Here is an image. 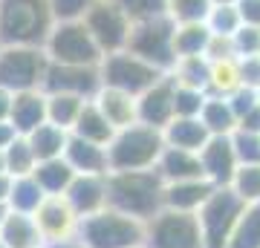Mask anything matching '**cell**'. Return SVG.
I'll list each match as a JSON object with an SVG mask.
<instances>
[{
	"mask_svg": "<svg viewBox=\"0 0 260 248\" xmlns=\"http://www.w3.org/2000/svg\"><path fill=\"white\" fill-rule=\"evenodd\" d=\"M41 237H44V245H52V242H64V239H75L78 237V225H81V217L75 214V208L70 205L64 193H47L41 205L32 214Z\"/></svg>",
	"mask_w": 260,
	"mask_h": 248,
	"instance_id": "7c38bea8",
	"label": "cell"
},
{
	"mask_svg": "<svg viewBox=\"0 0 260 248\" xmlns=\"http://www.w3.org/2000/svg\"><path fill=\"white\" fill-rule=\"evenodd\" d=\"M205 58H208V61H220V58H237L234 38H232V35H217V32H211V38H208V46H205Z\"/></svg>",
	"mask_w": 260,
	"mask_h": 248,
	"instance_id": "7bdbcfd3",
	"label": "cell"
},
{
	"mask_svg": "<svg viewBox=\"0 0 260 248\" xmlns=\"http://www.w3.org/2000/svg\"><path fill=\"white\" fill-rule=\"evenodd\" d=\"M145 231H148V222L104 208L81 220L78 239L87 248H145Z\"/></svg>",
	"mask_w": 260,
	"mask_h": 248,
	"instance_id": "277c9868",
	"label": "cell"
},
{
	"mask_svg": "<svg viewBox=\"0 0 260 248\" xmlns=\"http://www.w3.org/2000/svg\"><path fill=\"white\" fill-rule=\"evenodd\" d=\"M9 121H12V127L18 130V136H29L35 127H41L47 121V92L44 90L15 92Z\"/></svg>",
	"mask_w": 260,
	"mask_h": 248,
	"instance_id": "ac0fdd59",
	"label": "cell"
},
{
	"mask_svg": "<svg viewBox=\"0 0 260 248\" xmlns=\"http://www.w3.org/2000/svg\"><path fill=\"white\" fill-rule=\"evenodd\" d=\"M44 92H73L81 98H93L102 90V69L99 66H75V64H55L49 61L44 84Z\"/></svg>",
	"mask_w": 260,
	"mask_h": 248,
	"instance_id": "4fadbf2b",
	"label": "cell"
},
{
	"mask_svg": "<svg viewBox=\"0 0 260 248\" xmlns=\"http://www.w3.org/2000/svg\"><path fill=\"white\" fill-rule=\"evenodd\" d=\"M87 101L90 98H81V95H73V92H47V121L64 130H73L75 119L81 116Z\"/></svg>",
	"mask_w": 260,
	"mask_h": 248,
	"instance_id": "83f0119b",
	"label": "cell"
},
{
	"mask_svg": "<svg viewBox=\"0 0 260 248\" xmlns=\"http://www.w3.org/2000/svg\"><path fill=\"white\" fill-rule=\"evenodd\" d=\"M156 173L162 182H185V179H205L203 176V162L200 153L194 150H182V147H168L156 162Z\"/></svg>",
	"mask_w": 260,
	"mask_h": 248,
	"instance_id": "d6986e66",
	"label": "cell"
},
{
	"mask_svg": "<svg viewBox=\"0 0 260 248\" xmlns=\"http://www.w3.org/2000/svg\"><path fill=\"white\" fill-rule=\"evenodd\" d=\"M26 141H29V147H32V153H35L38 162H47V159L64 156L67 141H70V130L44 121L41 127H35L32 133H29Z\"/></svg>",
	"mask_w": 260,
	"mask_h": 248,
	"instance_id": "4316f807",
	"label": "cell"
},
{
	"mask_svg": "<svg viewBox=\"0 0 260 248\" xmlns=\"http://www.w3.org/2000/svg\"><path fill=\"white\" fill-rule=\"evenodd\" d=\"M208 98L205 90H197V87H179L174 92V119H200L203 113V104Z\"/></svg>",
	"mask_w": 260,
	"mask_h": 248,
	"instance_id": "d590c367",
	"label": "cell"
},
{
	"mask_svg": "<svg viewBox=\"0 0 260 248\" xmlns=\"http://www.w3.org/2000/svg\"><path fill=\"white\" fill-rule=\"evenodd\" d=\"M208 95H223L232 98L237 90H243V73H240V58H220L208 61Z\"/></svg>",
	"mask_w": 260,
	"mask_h": 248,
	"instance_id": "d4e9b609",
	"label": "cell"
},
{
	"mask_svg": "<svg viewBox=\"0 0 260 248\" xmlns=\"http://www.w3.org/2000/svg\"><path fill=\"white\" fill-rule=\"evenodd\" d=\"M116 3L130 15V20H145V18H156V15H168L165 0H116Z\"/></svg>",
	"mask_w": 260,
	"mask_h": 248,
	"instance_id": "f35d334b",
	"label": "cell"
},
{
	"mask_svg": "<svg viewBox=\"0 0 260 248\" xmlns=\"http://www.w3.org/2000/svg\"><path fill=\"white\" fill-rule=\"evenodd\" d=\"M200 162H203V176L211 185H232L237 167H240V156L234 147V136H211L200 150Z\"/></svg>",
	"mask_w": 260,
	"mask_h": 248,
	"instance_id": "5bb4252c",
	"label": "cell"
},
{
	"mask_svg": "<svg viewBox=\"0 0 260 248\" xmlns=\"http://www.w3.org/2000/svg\"><path fill=\"white\" fill-rule=\"evenodd\" d=\"M49 61L55 64H75V66H99L102 64V46L95 44L84 20H58L44 44Z\"/></svg>",
	"mask_w": 260,
	"mask_h": 248,
	"instance_id": "52a82bcc",
	"label": "cell"
},
{
	"mask_svg": "<svg viewBox=\"0 0 260 248\" xmlns=\"http://www.w3.org/2000/svg\"><path fill=\"white\" fill-rule=\"evenodd\" d=\"M9 191H12V176L9 173H0V205H6Z\"/></svg>",
	"mask_w": 260,
	"mask_h": 248,
	"instance_id": "681fc988",
	"label": "cell"
},
{
	"mask_svg": "<svg viewBox=\"0 0 260 248\" xmlns=\"http://www.w3.org/2000/svg\"><path fill=\"white\" fill-rule=\"evenodd\" d=\"M237 9H240L243 23L260 26V0H237Z\"/></svg>",
	"mask_w": 260,
	"mask_h": 248,
	"instance_id": "bcb514c9",
	"label": "cell"
},
{
	"mask_svg": "<svg viewBox=\"0 0 260 248\" xmlns=\"http://www.w3.org/2000/svg\"><path fill=\"white\" fill-rule=\"evenodd\" d=\"M52 26L49 0H0V46H44Z\"/></svg>",
	"mask_w": 260,
	"mask_h": 248,
	"instance_id": "7a4b0ae2",
	"label": "cell"
},
{
	"mask_svg": "<svg viewBox=\"0 0 260 248\" xmlns=\"http://www.w3.org/2000/svg\"><path fill=\"white\" fill-rule=\"evenodd\" d=\"M232 188L240 193V199L246 205L260 202V162L257 165H240L232 179Z\"/></svg>",
	"mask_w": 260,
	"mask_h": 248,
	"instance_id": "8d00e7d4",
	"label": "cell"
},
{
	"mask_svg": "<svg viewBox=\"0 0 260 248\" xmlns=\"http://www.w3.org/2000/svg\"><path fill=\"white\" fill-rule=\"evenodd\" d=\"M0 242L6 248H44V237L38 231L32 214L9 211L0 225Z\"/></svg>",
	"mask_w": 260,
	"mask_h": 248,
	"instance_id": "7402d4cb",
	"label": "cell"
},
{
	"mask_svg": "<svg viewBox=\"0 0 260 248\" xmlns=\"http://www.w3.org/2000/svg\"><path fill=\"white\" fill-rule=\"evenodd\" d=\"M15 136H18V130L12 127V121H0V150H6L15 141Z\"/></svg>",
	"mask_w": 260,
	"mask_h": 248,
	"instance_id": "c3c4849f",
	"label": "cell"
},
{
	"mask_svg": "<svg viewBox=\"0 0 260 248\" xmlns=\"http://www.w3.org/2000/svg\"><path fill=\"white\" fill-rule=\"evenodd\" d=\"M168 147H182V150H194L200 153L205 147V141L211 138L208 127L203 124V119H174L162 130Z\"/></svg>",
	"mask_w": 260,
	"mask_h": 248,
	"instance_id": "cb8c5ba5",
	"label": "cell"
},
{
	"mask_svg": "<svg viewBox=\"0 0 260 248\" xmlns=\"http://www.w3.org/2000/svg\"><path fill=\"white\" fill-rule=\"evenodd\" d=\"M168 15L177 23H191V20H205L211 0H165Z\"/></svg>",
	"mask_w": 260,
	"mask_h": 248,
	"instance_id": "74e56055",
	"label": "cell"
},
{
	"mask_svg": "<svg viewBox=\"0 0 260 248\" xmlns=\"http://www.w3.org/2000/svg\"><path fill=\"white\" fill-rule=\"evenodd\" d=\"M6 214H9V208H6V205H0V225H3V220H6Z\"/></svg>",
	"mask_w": 260,
	"mask_h": 248,
	"instance_id": "f5cc1de1",
	"label": "cell"
},
{
	"mask_svg": "<svg viewBox=\"0 0 260 248\" xmlns=\"http://www.w3.org/2000/svg\"><path fill=\"white\" fill-rule=\"evenodd\" d=\"M237 130L240 133H260V101L237 119Z\"/></svg>",
	"mask_w": 260,
	"mask_h": 248,
	"instance_id": "f6af8a7d",
	"label": "cell"
},
{
	"mask_svg": "<svg viewBox=\"0 0 260 248\" xmlns=\"http://www.w3.org/2000/svg\"><path fill=\"white\" fill-rule=\"evenodd\" d=\"M205 23H208V29L217 32V35H234V32L243 26V18H240L237 3H220V6H211V9H208Z\"/></svg>",
	"mask_w": 260,
	"mask_h": 248,
	"instance_id": "e575fe53",
	"label": "cell"
},
{
	"mask_svg": "<svg viewBox=\"0 0 260 248\" xmlns=\"http://www.w3.org/2000/svg\"><path fill=\"white\" fill-rule=\"evenodd\" d=\"M168 75H171L179 87H197V90H205V87H208V58L205 55L177 58Z\"/></svg>",
	"mask_w": 260,
	"mask_h": 248,
	"instance_id": "1f68e13d",
	"label": "cell"
},
{
	"mask_svg": "<svg viewBox=\"0 0 260 248\" xmlns=\"http://www.w3.org/2000/svg\"><path fill=\"white\" fill-rule=\"evenodd\" d=\"M81 20H84V26L90 29V35L95 38V44L102 46L104 55L127 49L133 20H130V15L121 9L116 0H93Z\"/></svg>",
	"mask_w": 260,
	"mask_h": 248,
	"instance_id": "8fae6325",
	"label": "cell"
},
{
	"mask_svg": "<svg viewBox=\"0 0 260 248\" xmlns=\"http://www.w3.org/2000/svg\"><path fill=\"white\" fill-rule=\"evenodd\" d=\"M78 217H93L107 208V176L104 173H75L73 185L64 193Z\"/></svg>",
	"mask_w": 260,
	"mask_h": 248,
	"instance_id": "2e32d148",
	"label": "cell"
},
{
	"mask_svg": "<svg viewBox=\"0 0 260 248\" xmlns=\"http://www.w3.org/2000/svg\"><path fill=\"white\" fill-rule=\"evenodd\" d=\"M47 193L38 185V179L32 173L29 176H12V191L9 199H6V208L9 211H20V214H35V208L41 205Z\"/></svg>",
	"mask_w": 260,
	"mask_h": 248,
	"instance_id": "4dcf8cb0",
	"label": "cell"
},
{
	"mask_svg": "<svg viewBox=\"0 0 260 248\" xmlns=\"http://www.w3.org/2000/svg\"><path fill=\"white\" fill-rule=\"evenodd\" d=\"M249 205L240 199V193L232 185H220L208 193V199L203 202V208L197 211L200 217V228H203V242L205 248H229L232 234L240 222L243 211Z\"/></svg>",
	"mask_w": 260,
	"mask_h": 248,
	"instance_id": "5b68a950",
	"label": "cell"
},
{
	"mask_svg": "<svg viewBox=\"0 0 260 248\" xmlns=\"http://www.w3.org/2000/svg\"><path fill=\"white\" fill-rule=\"evenodd\" d=\"M240 73H243V87L260 92V55L240 58Z\"/></svg>",
	"mask_w": 260,
	"mask_h": 248,
	"instance_id": "ee69618b",
	"label": "cell"
},
{
	"mask_svg": "<svg viewBox=\"0 0 260 248\" xmlns=\"http://www.w3.org/2000/svg\"><path fill=\"white\" fill-rule=\"evenodd\" d=\"M200 119H203V124L208 127L211 136H234V133H237V113H234L232 98L208 95L205 104H203Z\"/></svg>",
	"mask_w": 260,
	"mask_h": 248,
	"instance_id": "484cf974",
	"label": "cell"
},
{
	"mask_svg": "<svg viewBox=\"0 0 260 248\" xmlns=\"http://www.w3.org/2000/svg\"><path fill=\"white\" fill-rule=\"evenodd\" d=\"M12 104H15V92L0 87V121H9L12 119Z\"/></svg>",
	"mask_w": 260,
	"mask_h": 248,
	"instance_id": "7dc6e473",
	"label": "cell"
},
{
	"mask_svg": "<svg viewBox=\"0 0 260 248\" xmlns=\"http://www.w3.org/2000/svg\"><path fill=\"white\" fill-rule=\"evenodd\" d=\"M217 185H211L208 179H185V182H165V193H162V202L171 211H188L197 214L203 208V202L208 199V193Z\"/></svg>",
	"mask_w": 260,
	"mask_h": 248,
	"instance_id": "ffe728a7",
	"label": "cell"
},
{
	"mask_svg": "<svg viewBox=\"0 0 260 248\" xmlns=\"http://www.w3.org/2000/svg\"><path fill=\"white\" fill-rule=\"evenodd\" d=\"M229 248H260V202L243 211Z\"/></svg>",
	"mask_w": 260,
	"mask_h": 248,
	"instance_id": "836d02e7",
	"label": "cell"
},
{
	"mask_svg": "<svg viewBox=\"0 0 260 248\" xmlns=\"http://www.w3.org/2000/svg\"><path fill=\"white\" fill-rule=\"evenodd\" d=\"M162 193H165V182L156 173V167L107 173V208L136 217L142 222L153 220L165 208Z\"/></svg>",
	"mask_w": 260,
	"mask_h": 248,
	"instance_id": "6da1fadb",
	"label": "cell"
},
{
	"mask_svg": "<svg viewBox=\"0 0 260 248\" xmlns=\"http://www.w3.org/2000/svg\"><path fill=\"white\" fill-rule=\"evenodd\" d=\"M145 248H205L200 217L162 208L153 220H148Z\"/></svg>",
	"mask_w": 260,
	"mask_h": 248,
	"instance_id": "9c48e42d",
	"label": "cell"
},
{
	"mask_svg": "<svg viewBox=\"0 0 260 248\" xmlns=\"http://www.w3.org/2000/svg\"><path fill=\"white\" fill-rule=\"evenodd\" d=\"M3 156H6V173L9 176L35 173L38 159H35V153H32V147H29L26 136H15V141L3 150Z\"/></svg>",
	"mask_w": 260,
	"mask_h": 248,
	"instance_id": "d6a6232c",
	"label": "cell"
},
{
	"mask_svg": "<svg viewBox=\"0 0 260 248\" xmlns=\"http://www.w3.org/2000/svg\"><path fill=\"white\" fill-rule=\"evenodd\" d=\"M162 150H165V136L156 127L130 124L124 130H116L113 141L107 145L110 173L113 170H150L156 167Z\"/></svg>",
	"mask_w": 260,
	"mask_h": 248,
	"instance_id": "3957f363",
	"label": "cell"
},
{
	"mask_svg": "<svg viewBox=\"0 0 260 248\" xmlns=\"http://www.w3.org/2000/svg\"><path fill=\"white\" fill-rule=\"evenodd\" d=\"M0 173H6V156H3V150H0Z\"/></svg>",
	"mask_w": 260,
	"mask_h": 248,
	"instance_id": "816d5d0a",
	"label": "cell"
},
{
	"mask_svg": "<svg viewBox=\"0 0 260 248\" xmlns=\"http://www.w3.org/2000/svg\"><path fill=\"white\" fill-rule=\"evenodd\" d=\"M174 92H177V81L171 75H162L150 90L139 95V124L165 130L174 121Z\"/></svg>",
	"mask_w": 260,
	"mask_h": 248,
	"instance_id": "9a60e30c",
	"label": "cell"
},
{
	"mask_svg": "<svg viewBox=\"0 0 260 248\" xmlns=\"http://www.w3.org/2000/svg\"><path fill=\"white\" fill-rule=\"evenodd\" d=\"M44 248H87L81 242V239L75 237V239H64V242H52V245H44Z\"/></svg>",
	"mask_w": 260,
	"mask_h": 248,
	"instance_id": "f907efd6",
	"label": "cell"
},
{
	"mask_svg": "<svg viewBox=\"0 0 260 248\" xmlns=\"http://www.w3.org/2000/svg\"><path fill=\"white\" fill-rule=\"evenodd\" d=\"M174 32H177V20L171 15H156V18L133 20L127 38V52L145 58L162 73H171V66L177 61L174 52Z\"/></svg>",
	"mask_w": 260,
	"mask_h": 248,
	"instance_id": "8992f818",
	"label": "cell"
},
{
	"mask_svg": "<svg viewBox=\"0 0 260 248\" xmlns=\"http://www.w3.org/2000/svg\"><path fill=\"white\" fill-rule=\"evenodd\" d=\"M234 49H237V58H249V55H260V26L254 23H243L237 32H234Z\"/></svg>",
	"mask_w": 260,
	"mask_h": 248,
	"instance_id": "ab89813d",
	"label": "cell"
},
{
	"mask_svg": "<svg viewBox=\"0 0 260 248\" xmlns=\"http://www.w3.org/2000/svg\"><path fill=\"white\" fill-rule=\"evenodd\" d=\"M93 101L99 104V110L107 116L116 130H124L130 124H139V98L130 95L124 90H116V87H104L93 95Z\"/></svg>",
	"mask_w": 260,
	"mask_h": 248,
	"instance_id": "e0dca14e",
	"label": "cell"
},
{
	"mask_svg": "<svg viewBox=\"0 0 260 248\" xmlns=\"http://www.w3.org/2000/svg\"><path fill=\"white\" fill-rule=\"evenodd\" d=\"M70 133L78 136V138H87V141H95V145L107 147L113 141V136H116V127H113L110 121H107V116L99 110V104L90 98V101L84 104L81 116L75 119V124H73Z\"/></svg>",
	"mask_w": 260,
	"mask_h": 248,
	"instance_id": "603a6c76",
	"label": "cell"
},
{
	"mask_svg": "<svg viewBox=\"0 0 260 248\" xmlns=\"http://www.w3.org/2000/svg\"><path fill=\"white\" fill-rule=\"evenodd\" d=\"M64 159L73 165L75 173H110V162H107V147L95 145V141H87V138H78L70 133V141H67Z\"/></svg>",
	"mask_w": 260,
	"mask_h": 248,
	"instance_id": "44dd1931",
	"label": "cell"
},
{
	"mask_svg": "<svg viewBox=\"0 0 260 248\" xmlns=\"http://www.w3.org/2000/svg\"><path fill=\"white\" fill-rule=\"evenodd\" d=\"M208 38H211V29H208V23H205V20L177 23V32H174V52H177V58L205 55Z\"/></svg>",
	"mask_w": 260,
	"mask_h": 248,
	"instance_id": "f546056e",
	"label": "cell"
},
{
	"mask_svg": "<svg viewBox=\"0 0 260 248\" xmlns=\"http://www.w3.org/2000/svg\"><path fill=\"white\" fill-rule=\"evenodd\" d=\"M102 84L104 87H116V90H124L130 95H136L139 98L145 90H150L153 84L162 78V69H156L153 64H148L145 58L133 55L127 49H121V52H113V55H104L102 64Z\"/></svg>",
	"mask_w": 260,
	"mask_h": 248,
	"instance_id": "30bf717a",
	"label": "cell"
},
{
	"mask_svg": "<svg viewBox=\"0 0 260 248\" xmlns=\"http://www.w3.org/2000/svg\"><path fill=\"white\" fill-rule=\"evenodd\" d=\"M0 248H6V245H3V242H0Z\"/></svg>",
	"mask_w": 260,
	"mask_h": 248,
	"instance_id": "11a10c76",
	"label": "cell"
},
{
	"mask_svg": "<svg viewBox=\"0 0 260 248\" xmlns=\"http://www.w3.org/2000/svg\"><path fill=\"white\" fill-rule=\"evenodd\" d=\"M49 58L44 46H0V87L12 92L41 90Z\"/></svg>",
	"mask_w": 260,
	"mask_h": 248,
	"instance_id": "ba28073f",
	"label": "cell"
},
{
	"mask_svg": "<svg viewBox=\"0 0 260 248\" xmlns=\"http://www.w3.org/2000/svg\"><path fill=\"white\" fill-rule=\"evenodd\" d=\"M93 0H49V9L55 15V23L58 20H81L84 12L90 9Z\"/></svg>",
	"mask_w": 260,
	"mask_h": 248,
	"instance_id": "b9f144b4",
	"label": "cell"
},
{
	"mask_svg": "<svg viewBox=\"0 0 260 248\" xmlns=\"http://www.w3.org/2000/svg\"><path fill=\"white\" fill-rule=\"evenodd\" d=\"M220 3H237V0H211V6H220Z\"/></svg>",
	"mask_w": 260,
	"mask_h": 248,
	"instance_id": "db71d44e",
	"label": "cell"
},
{
	"mask_svg": "<svg viewBox=\"0 0 260 248\" xmlns=\"http://www.w3.org/2000/svg\"><path fill=\"white\" fill-rule=\"evenodd\" d=\"M32 176H35L38 185L44 188V193H67V188H70L73 179H75V170L64 156H58V159L38 162Z\"/></svg>",
	"mask_w": 260,
	"mask_h": 248,
	"instance_id": "f1b7e54d",
	"label": "cell"
},
{
	"mask_svg": "<svg viewBox=\"0 0 260 248\" xmlns=\"http://www.w3.org/2000/svg\"><path fill=\"white\" fill-rule=\"evenodd\" d=\"M234 147H237V156L240 165H257L260 162V133H234Z\"/></svg>",
	"mask_w": 260,
	"mask_h": 248,
	"instance_id": "60d3db41",
	"label": "cell"
}]
</instances>
